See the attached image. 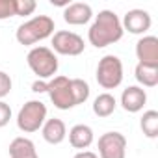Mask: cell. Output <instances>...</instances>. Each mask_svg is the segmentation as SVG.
Masks as SVG:
<instances>
[{
  "label": "cell",
  "instance_id": "1",
  "mask_svg": "<svg viewBox=\"0 0 158 158\" xmlns=\"http://www.w3.org/2000/svg\"><path fill=\"white\" fill-rule=\"evenodd\" d=\"M125 35V30L121 26V19L112 10H102L99 15L93 17V23L88 30V41L95 48H104L108 45H114L121 41Z\"/></svg>",
  "mask_w": 158,
  "mask_h": 158
},
{
  "label": "cell",
  "instance_id": "2",
  "mask_svg": "<svg viewBox=\"0 0 158 158\" xmlns=\"http://www.w3.org/2000/svg\"><path fill=\"white\" fill-rule=\"evenodd\" d=\"M56 30V24H54V19L48 17V15H35L28 21H24L17 32H15V39L19 41V45H24V47H32L39 41H45L48 37H52Z\"/></svg>",
  "mask_w": 158,
  "mask_h": 158
},
{
  "label": "cell",
  "instance_id": "3",
  "mask_svg": "<svg viewBox=\"0 0 158 158\" xmlns=\"http://www.w3.org/2000/svg\"><path fill=\"white\" fill-rule=\"evenodd\" d=\"M26 63L32 69V73L37 76V80H50L58 73V56L48 47H32L26 54Z\"/></svg>",
  "mask_w": 158,
  "mask_h": 158
},
{
  "label": "cell",
  "instance_id": "4",
  "mask_svg": "<svg viewBox=\"0 0 158 158\" xmlns=\"http://www.w3.org/2000/svg\"><path fill=\"white\" fill-rule=\"evenodd\" d=\"M47 119L48 117H47V106H45V102L32 99V101H28V102L23 104V108L19 110L15 121H17V128L21 132L34 134V132L41 130V127H43V123Z\"/></svg>",
  "mask_w": 158,
  "mask_h": 158
},
{
  "label": "cell",
  "instance_id": "5",
  "mask_svg": "<svg viewBox=\"0 0 158 158\" xmlns=\"http://www.w3.org/2000/svg\"><path fill=\"white\" fill-rule=\"evenodd\" d=\"M123 61L119 60V56L115 54H106L99 60V65H97V84L102 88V89H115L121 86L123 82Z\"/></svg>",
  "mask_w": 158,
  "mask_h": 158
},
{
  "label": "cell",
  "instance_id": "6",
  "mask_svg": "<svg viewBox=\"0 0 158 158\" xmlns=\"http://www.w3.org/2000/svg\"><path fill=\"white\" fill-rule=\"evenodd\" d=\"M47 93L50 97V102L58 110H71L76 106L71 78L63 74H56L54 78L47 80Z\"/></svg>",
  "mask_w": 158,
  "mask_h": 158
},
{
  "label": "cell",
  "instance_id": "7",
  "mask_svg": "<svg viewBox=\"0 0 158 158\" xmlns=\"http://www.w3.org/2000/svg\"><path fill=\"white\" fill-rule=\"evenodd\" d=\"M52 52L61 56H80L86 50V41L82 35L71 30H58L50 37Z\"/></svg>",
  "mask_w": 158,
  "mask_h": 158
},
{
  "label": "cell",
  "instance_id": "8",
  "mask_svg": "<svg viewBox=\"0 0 158 158\" xmlns=\"http://www.w3.org/2000/svg\"><path fill=\"white\" fill-rule=\"evenodd\" d=\"M99 158H127V138L121 132H106L99 138Z\"/></svg>",
  "mask_w": 158,
  "mask_h": 158
},
{
  "label": "cell",
  "instance_id": "9",
  "mask_svg": "<svg viewBox=\"0 0 158 158\" xmlns=\"http://www.w3.org/2000/svg\"><path fill=\"white\" fill-rule=\"evenodd\" d=\"M152 24V19L149 15V11L145 10H139V8H134V10H128L121 21V26L125 32L128 34H134V35H143L149 32Z\"/></svg>",
  "mask_w": 158,
  "mask_h": 158
},
{
  "label": "cell",
  "instance_id": "10",
  "mask_svg": "<svg viewBox=\"0 0 158 158\" xmlns=\"http://www.w3.org/2000/svg\"><path fill=\"white\" fill-rule=\"evenodd\" d=\"M136 58L138 63L158 67V37L156 35H143L136 43Z\"/></svg>",
  "mask_w": 158,
  "mask_h": 158
},
{
  "label": "cell",
  "instance_id": "11",
  "mask_svg": "<svg viewBox=\"0 0 158 158\" xmlns=\"http://www.w3.org/2000/svg\"><path fill=\"white\" fill-rule=\"evenodd\" d=\"M93 8L86 2H71L63 10V21L71 26H82L93 19Z\"/></svg>",
  "mask_w": 158,
  "mask_h": 158
},
{
  "label": "cell",
  "instance_id": "12",
  "mask_svg": "<svg viewBox=\"0 0 158 158\" xmlns=\"http://www.w3.org/2000/svg\"><path fill=\"white\" fill-rule=\"evenodd\" d=\"M147 104V93L139 86H128L121 93V106L128 114H138Z\"/></svg>",
  "mask_w": 158,
  "mask_h": 158
},
{
  "label": "cell",
  "instance_id": "13",
  "mask_svg": "<svg viewBox=\"0 0 158 158\" xmlns=\"http://www.w3.org/2000/svg\"><path fill=\"white\" fill-rule=\"evenodd\" d=\"M41 136L47 143L50 145H60L65 138H67V127L61 119L58 117H50L43 123L41 127Z\"/></svg>",
  "mask_w": 158,
  "mask_h": 158
},
{
  "label": "cell",
  "instance_id": "14",
  "mask_svg": "<svg viewBox=\"0 0 158 158\" xmlns=\"http://www.w3.org/2000/svg\"><path fill=\"white\" fill-rule=\"evenodd\" d=\"M95 139V132L89 125H74L71 130H69V143L71 147L78 149V151H88V147L93 143Z\"/></svg>",
  "mask_w": 158,
  "mask_h": 158
},
{
  "label": "cell",
  "instance_id": "15",
  "mask_svg": "<svg viewBox=\"0 0 158 158\" xmlns=\"http://www.w3.org/2000/svg\"><path fill=\"white\" fill-rule=\"evenodd\" d=\"M10 158H39L35 143L26 136H17L10 143Z\"/></svg>",
  "mask_w": 158,
  "mask_h": 158
},
{
  "label": "cell",
  "instance_id": "16",
  "mask_svg": "<svg viewBox=\"0 0 158 158\" xmlns=\"http://www.w3.org/2000/svg\"><path fill=\"white\" fill-rule=\"evenodd\" d=\"M91 108H93V114L97 117H110L115 112V108H117V101H115V97L112 93L104 91V93H101V95L95 97Z\"/></svg>",
  "mask_w": 158,
  "mask_h": 158
},
{
  "label": "cell",
  "instance_id": "17",
  "mask_svg": "<svg viewBox=\"0 0 158 158\" xmlns=\"http://www.w3.org/2000/svg\"><path fill=\"white\" fill-rule=\"evenodd\" d=\"M134 76L139 84V88H154L158 86V67H149L138 63L134 69Z\"/></svg>",
  "mask_w": 158,
  "mask_h": 158
},
{
  "label": "cell",
  "instance_id": "18",
  "mask_svg": "<svg viewBox=\"0 0 158 158\" xmlns=\"http://www.w3.org/2000/svg\"><path fill=\"white\" fill-rule=\"evenodd\" d=\"M139 127H141V132L149 139H156L158 138V112L156 110L143 112V115L139 119Z\"/></svg>",
  "mask_w": 158,
  "mask_h": 158
},
{
  "label": "cell",
  "instance_id": "19",
  "mask_svg": "<svg viewBox=\"0 0 158 158\" xmlns=\"http://www.w3.org/2000/svg\"><path fill=\"white\" fill-rule=\"evenodd\" d=\"M71 86H73V93H74V101H76V106L78 104H84L88 99H89V84L82 78H71Z\"/></svg>",
  "mask_w": 158,
  "mask_h": 158
},
{
  "label": "cell",
  "instance_id": "20",
  "mask_svg": "<svg viewBox=\"0 0 158 158\" xmlns=\"http://www.w3.org/2000/svg\"><path fill=\"white\" fill-rule=\"evenodd\" d=\"M35 0H15V17H28L35 11Z\"/></svg>",
  "mask_w": 158,
  "mask_h": 158
},
{
  "label": "cell",
  "instance_id": "21",
  "mask_svg": "<svg viewBox=\"0 0 158 158\" xmlns=\"http://www.w3.org/2000/svg\"><path fill=\"white\" fill-rule=\"evenodd\" d=\"M15 17V0H0V21Z\"/></svg>",
  "mask_w": 158,
  "mask_h": 158
},
{
  "label": "cell",
  "instance_id": "22",
  "mask_svg": "<svg viewBox=\"0 0 158 158\" xmlns=\"http://www.w3.org/2000/svg\"><path fill=\"white\" fill-rule=\"evenodd\" d=\"M11 88H13L11 76H10L8 73H4V71H0V101H2L4 97H8V95H10Z\"/></svg>",
  "mask_w": 158,
  "mask_h": 158
},
{
  "label": "cell",
  "instance_id": "23",
  "mask_svg": "<svg viewBox=\"0 0 158 158\" xmlns=\"http://www.w3.org/2000/svg\"><path fill=\"white\" fill-rule=\"evenodd\" d=\"M11 119V106L4 101H0V128H4Z\"/></svg>",
  "mask_w": 158,
  "mask_h": 158
},
{
  "label": "cell",
  "instance_id": "24",
  "mask_svg": "<svg viewBox=\"0 0 158 158\" xmlns=\"http://www.w3.org/2000/svg\"><path fill=\"white\" fill-rule=\"evenodd\" d=\"M32 91L34 93H47V80H35L32 84Z\"/></svg>",
  "mask_w": 158,
  "mask_h": 158
},
{
  "label": "cell",
  "instance_id": "25",
  "mask_svg": "<svg viewBox=\"0 0 158 158\" xmlns=\"http://www.w3.org/2000/svg\"><path fill=\"white\" fill-rule=\"evenodd\" d=\"M73 158H99V156H97V152H93V151H78Z\"/></svg>",
  "mask_w": 158,
  "mask_h": 158
}]
</instances>
